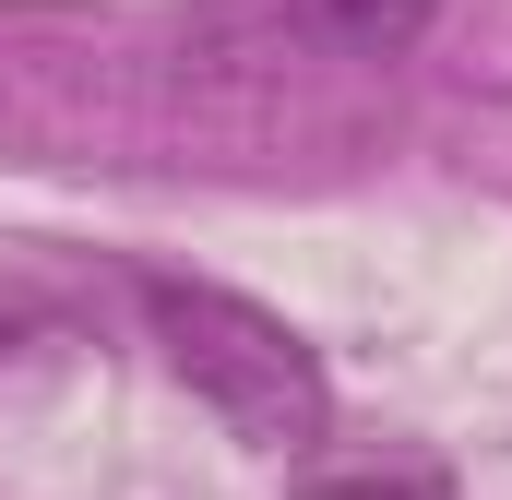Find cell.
Returning a JSON list of instances; mask_svg holds the SVG:
<instances>
[{
	"label": "cell",
	"mask_w": 512,
	"mask_h": 500,
	"mask_svg": "<svg viewBox=\"0 0 512 500\" xmlns=\"http://www.w3.org/2000/svg\"><path fill=\"white\" fill-rule=\"evenodd\" d=\"M131 298H143L167 370L191 381V405L227 441H251V453H310L322 441L334 393H322V358H310V334L286 310H262L251 286H215V274H167V262Z\"/></svg>",
	"instance_id": "cell-1"
},
{
	"label": "cell",
	"mask_w": 512,
	"mask_h": 500,
	"mask_svg": "<svg viewBox=\"0 0 512 500\" xmlns=\"http://www.w3.org/2000/svg\"><path fill=\"white\" fill-rule=\"evenodd\" d=\"M441 24V0H227L203 12V48L251 60H405Z\"/></svg>",
	"instance_id": "cell-2"
},
{
	"label": "cell",
	"mask_w": 512,
	"mask_h": 500,
	"mask_svg": "<svg viewBox=\"0 0 512 500\" xmlns=\"http://www.w3.org/2000/svg\"><path fill=\"white\" fill-rule=\"evenodd\" d=\"M286 500H453V465L429 441H310L286 453Z\"/></svg>",
	"instance_id": "cell-3"
}]
</instances>
